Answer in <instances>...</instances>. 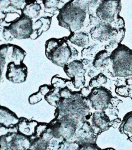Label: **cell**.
<instances>
[{"label": "cell", "instance_id": "obj_1", "mask_svg": "<svg viewBox=\"0 0 132 150\" xmlns=\"http://www.w3.org/2000/svg\"><path fill=\"white\" fill-rule=\"evenodd\" d=\"M120 9V0H100L95 7L89 9L87 12L95 15L102 22L109 23L115 29H121L124 28V22L119 15Z\"/></svg>", "mask_w": 132, "mask_h": 150}, {"label": "cell", "instance_id": "obj_2", "mask_svg": "<svg viewBox=\"0 0 132 150\" xmlns=\"http://www.w3.org/2000/svg\"><path fill=\"white\" fill-rule=\"evenodd\" d=\"M87 12L69 2L59 11L57 16L59 25L71 31L75 32L84 25Z\"/></svg>", "mask_w": 132, "mask_h": 150}, {"label": "cell", "instance_id": "obj_3", "mask_svg": "<svg viewBox=\"0 0 132 150\" xmlns=\"http://www.w3.org/2000/svg\"><path fill=\"white\" fill-rule=\"evenodd\" d=\"M32 19L21 14L16 20L10 23L8 26L13 38L22 39L30 38L33 29Z\"/></svg>", "mask_w": 132, "mask_h": 150}, {"label": "cell", "instance_id": "obj_4", "mask_svg": "<svg viewBox=\"0 0 132 150\" xmlns=\"http://www.w3.org/2000/svg\"><path fill=\"white\" fill-rule=\"evenodd\" d=\"M27 76V68L23 63L16 64L10 62L7 66L6 77L13 83H21L26 81Z\"/></svg>", "mask_w": 132, "mask_h": 150}, {"label": "cell", "instance_id": "obj_5", "mask_svg": "<svg viewBox=\"0 0 132 150\" xmlns=\"http://www.w3.org/2000/svg\"><path fill=\"white\" fill-rule=\"evenodd\" d=\"M0 54L9 60L14 62L16 64H19L23 63V60L26 56L25 51L20 46L6 44L0 46Z\"/></svg>", "mask_w": 132, "mask_h": 150}, {"label": "cell", "instance_id": "obj_6", "mask_svg": "<svg viewBox=\"0 0 132 150\" xmlns=\"http://www.w3.org/2000/svg\"><path fill=\"white\" fill-rule=\"evenodd\" d=\"M71 57V51L67 43L62 39L59 46L48 57L53 63L59 66H64Z\"/></svg>", "mask_w": 132, "mask_h": 150}, {"label": "cell", "instance_id": "obj_7", "mask_svg": "<svg viewBox=\"0 0 132 150\" xmlns=\"http://www.w3.org/2000/svg\"><path fill=\"white\" fill-rule=\"evenodd\" d=\"M7 139L8 149H30L32 138L26 136L18 131L7 135Z\"/></svg>", "mask_w": 132, "mask_h": 150}, {"label": "cell", "instance_id": "obj_8", "mask_svg": "<svg viewBox=\"0 0 132 150\" xmlns=\"http://www.w3.org/2000/svg\"><path fill=\"white\" fill-rule=\"evenodd\" d=\"M51 18L49 16H43L38 19L32 26V32L30 36V38L32 40L38 38L43 32L47 31L51 25Z\"/></svg>", "mask_w": 132, "mask_h": 150}, {"label": "cell", "instance_id": "obj_9", "mask_svg": "<svg viewBox=\"0 0 132 150\" xmlns=\"http://www.w3.org/2000/svg\"><path fill=\"white\" fill-rule=\"evenodd\" d=\"M38 122L36 121H29L22 117L19 118L17 124L18 131L26 136L32 137L34 134V129Z\"/></svg>", "mask_w": 132, "mask_h": 150}, {"label": "cell", "instance_id": "obj_10", "mask_svg": "<svg viewBox=\"0 0 132 150\" xmlns=\"http://www.w3.org/2000/svg\"><path fill=\"white\" fill-rule=\"evenodd\" d=\"M19 118L11 110L4 107H0V123L7 127H11L19 122Z\"/></svg>", "mask_w": 132, "mask_h": 150}, {"label": "cell", "instance_id": "obj_11", "mask_svg": "<svg viewBox=\"0 0 132 150\" xmlns=\"http://www.w3.org/2000/svg\"><path fill=\"white\" fill-rule=\"evenodd\" d=\"M41 10V6L36 1H27L24 8L21 11V14L30 19L37 18Z\"/></svg>", "mask_w": 132, "mask_h": 150}, {"label": "cell", "instance_id": "obj_12", "mask_svg": "<svg viewBox=\"0 0 132 150\" xmlns=\"http://www.w3.org/2000/svg\"><path fill=\"white\" fill-rule=\"evenodd\" d=\"M64 69L68 76L71 79L77 76L84 75L85 72L82 62L79 60H74L65 65Z\"/></svg>", "mask_w": 132, "mask_h": 150}, {"label": "cell", "instance_id": "obj_13", "mask_svg": "<svg viewBox=\"0 0 132 150\" xmlns=\"http://www.w3.org/2000/svg\"><path fill=\"white\" fill-rule=\"evenodd\" d=\"M45 13L54 15L64 5L61 0H43L42 1Z\"/></svg>", "mask_w": 132, "mask_h": 150}, {"label": "cell", "instance_id": "obj_14", "mask_svg": "<svg viewBox=\"0 0 132 150\" xmlns=\"http://www.w3.org/2000/svg\"><path fill=\"white\" fill-rule=\"evenodd\" d=\"M68 39L71 43L81 47H85L89 43L88 36L84 32H72Z\"/></svg>", "mask_w": 132, "mask_h": 150}, {"label": "cell", "instance_id": "obj_15", "mask_svg": "<svg viewBox=\"0 0 132 150\" xmlns=\"http://www.w3.org/2000/svg\"><path fill=\"white\" fill-rule=\"evenodd\" d=\"M59 91L60 88H54L53 87V88L50 90V91L44 96L45 100L51 105L54 107L57 106L58 103L61 99Z\"/></svg>", "mask_w": 132, "mask_h": 150}, {"label": "cell", "instance_id": "obj_16", "mask_svg": "<svg viewBox=\"0 0 132 150\" xmlns=\"http://www.w3.org/2000/svg\"><path fill=\"white\" fill-rule=\"evenodd\" d=\"M62 41V39H57L55 38H51L47 40L45 45V53L47 58L51 54V53L59 46Z\"/></svg>", "mask_w": 132, "mask_h": 150}, {"label": "cell", "instance_id": "obj_17", "mask_svg": "<svg viewBox=\"0 0 132 150\" xmlns=\"http://www.w3.org/2000/svg\"><path fill=\"white\" fill-rule=\"evenodd\" d=\"M99 1L100 0H72L70 2L88 12L89 9L95 7Z\"/></svg>", "mask_w": 132, "mask_h": 150}, {"label": "cell", "instance_id": "obj_18", "mask_svg": "<svg viewBox=\"0 0 132 150\" xmlns=\"http://www.w3.org/2000/svg\"><path fill=\"white\" fill-rule=\"evenodd\" d=\"M67 80L66 79L60 78L56 76H54L51 81V85L53 87L60 89L65 87L67 86Z\"/></svg>", "mask_w": 132, "mask_h": 150}, {"label": "cell", "instance_id": "obj_19", "mask_svg": "<svg viewBox=\"0 0 132 150\" xmlns=\"http://www.w3.org/2000/svg\"><path fill=\"white\" fill-rule=\"evenodd\" d=\"M17 11H21L27 3V0H6Z\"/></svg>", "mask_w": 132, "mask_h": 150}, {"label": "cell", "instance_id": "obj_20", "mask_svg": "<svg viewBox=\"0 0 132 150\" xmlns=\"http://www.w3.org/2000/svg\"><path fill=\"white\" fill-rule=\"evenodd\" d=\"M48 125L46 123H38L34 129V134L32 138L40 137L47 129Z\"/></svg>", "mask_w": 132, "mask_h": 150}, {"label": "cell", "instance_id": "obj_21", "mask_svg": "<svg viewBox=\"0 0 132 150\" xmlns=\"http://www.w3.org/2000/svg\"><path fill=\"white\" fill-rule=\"evenodd\" d=\"M44 96L41 94L40 91L39 90L37 93H33L30 95L29 97V103L30 104H35L40 102Z\"/></svg>", "mask_w": 132, "mask_h": 150}, {"label": "cell", "instance_id": "obj_22", "mask_svg": "<svg viewBox=\"0 0 132 150\" xmlns=\"http://www.w3.org/2000/svg\"><path fill=\"white\" fill-rule=\"evenodd\" d=\"M59 93H60L61 98L68 99L71 98L73 96L74 93L72 92L68 87H65L60 88L59 91Z\"/></svg>", "mask_w": 132, "mask_h": 150}, {"label": "cell", "instance_id": "obj_23", "mask_svg": "<svg viewBox=\"0 0 132 150\" xmlns=\"http://www.w3.org/2000/svg\"><path fill=\"white\" fill-rule=\"evenodd\" d=\"M2 36L4 39L6 41H11L14 39L10 30L9 29L7 26H5L3 29Z\"/></svg>", "mask_w": 132, "mask_h": 150}, {"label": "cell", "instance_id": "obj_24", "mask_svg": "<svg viewBox=\"0 0 132 150\" xmlns=\"http://www.w3.org/2000/svg\"><path fill=\"white\" fill-rule=\"evenodd\" d=\"M116 92L117 93V94L123 97H127L129 95V90L125 86L117 87L116 89Z\"/></svg>", "mask_w": 132, "mask_h": 150}, {"label": "cell", "instance_id": "obj_25", "mask_svg": "<svg viewBox=\"0 0 132 150\" xmlns=\"http://www.w3.org/2000/svg\"><path fill=\"white\" fill-rule=\"evenodd\" d=\"M52 88H53V87H51V86L47 85V84H44V85L40 86L39 90L40 91L41 94L44 97L47 93H48L50 91V90Z\"/></svg>", "mask_w": 132, "mask_h": 150}, {"label": "cell", "instance_id": "obj_26", "mask_svg": "<svg viewBox=\"0 0 132 150\" xmlns=\"http://www.w3.org/2000/svg\"><path fill=\"white\" fill-rule=\"evenodd\" d=\"M91 91H92V89L89 88V87H84L81 90V94L84 97H88L91 94Z\"/></svg>", "mask_w": 132, "mask_h": 150}, {"label": "cell", "instance_id": "obj_27", "mask_svg": "<svg viewBox=\"0 0 132 150\" xmlns=\"http://www.w3.org/2000/svg\"><path fill=\"white\" fill-rule=\"evenodd\" d=\"M5 62H6L5 57H4L1 54H0V78H1V76L2 71V70L4 67V65H5Z\"/></svg>", "mask_w": 132, "mask_h": 150}, {"label": "cell", "instance_id": "obj_28", "mask_svg": "<svg viewBox=\"0 0 132 150\" xmlns=\"http://www.w3.org/2000/svg\"><path fill=\"white\" fill-rule=\"evenodd\" d=\"M120 119H116V120H114V121H113V122H112V125L113 127L116 128L118 124L120 123Z\"/></svg>", "mask_w": 132, "mask_h": 150}, {"label": "cell", "instance_id": "obj_29", "mask_svg": "<svg viewBox=\"0 0 132 150\" xmlns=\"http://www.w3.org/2000/svg\"><path fill=\"white\" fill-rule=\"evenodd\" d=\"M126 83L128 86H132V77H130L126 80Z\"/></svg>", "mask_w": 132, "mask_h": 150}, {"label": "cell", "instance_id": "obj_30", "mask_svg": "<svg viewBox=\"0 0 132 150\" xmlns=\"http://www.w3.org/2000/svg\"><path fill=\"white\" fill-rule=\"evenodd\" d=\"M40 1H43V0H40Z\"/></svg>", "mask_w": 132, "mask_h": 150}]
</instances>
